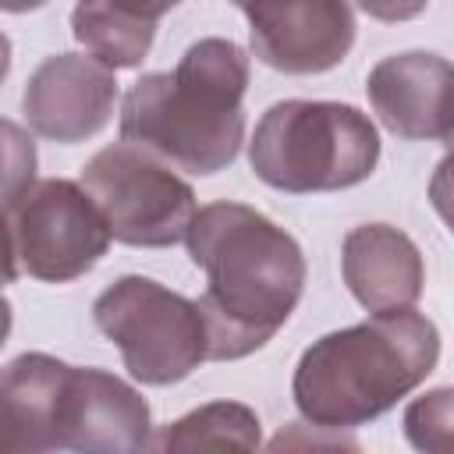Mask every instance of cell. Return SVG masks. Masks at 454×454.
<instances>
[{
	"instance_id": "cell-1",
	"label": "cell",
	"mask_w": 454,
	"mask_h": 454,
	"mask_svg": "<svg viewBox=\"0 0 454 454\" xmlns=\"http://www.w3.org/2000/svg\"><path fill=\"white\" fill-rule=\"evenodd\" d=\"M184 241L206 273V291L195 301L209 337L206 358L234 362L259 351L301 298L305 255L298 241L241 202L195 209Z\"/></svg>"
},
{
	"instance_id": "cell-2",
	"label": "cell",
	"mask_w": 454,
	"mask_h": 454,
	"mask_svg": "<svg viewBox=\"0 0 454 454\" xmlns=\"http://www.w3.org/2000/svg\"><path fill=\"white\" fill-rule=\"evenodd\" d=\"M248 57L231 39L192 43L174 71L142 74L121 103V138L188 174L234 163L245 138Z\"/></svg>"
},
{
	"instance_id": "cell-3",
	"label": "cell",
	"mask_w": 454,
	"mask_h": 454,
	"mask_svg": "<svg viewBox=\"0 0 454 454\" xmlns=\"http://www.w3.org/2000/svg\"><path fill=\"white\" fill-rule=\"evenodd\" d=\"M440 358V333L422 312L394 309L326 333L294 365L291 394L316 429H355L411 394Z\"/></svg>"
},
{
	"instance_id": "cell-4",
	"label": "cell",
	"mask_w": 454,
	"mask_h": 454,
	"mask_svg": "<svg viewBox=\"0 0 454 454\" xmlns=\"http://www.w3.org/2000/svg\"><path fill=\"white\" fill-rule=\"evenodd\" d=\"M0 411L18 447L128 454L149 447V404L114 372L78 369L53 355H18L0 369Z\"/></svg>"
},
{
	"instance_id": "cell-5",
	"label": "cell",
	"mask_w": 454,
	"mask_h": 454,
	"mask_svg": "<svg viewBox=\"0 0 454 454\" xmlns=\"http://www.w3.org/2000/svg\"><path fill=\"white\" fill-rule=\"evenodd\" d=\"M380 160L372 121L351 103L284 99L273 103L248 142L255 177L277 192H340L365 181Z\"/></svg>"
},
{
	"instance_id": "cell-6",
	"label": "cell",
	"mask_w": 454,
	"mask_h": 454,
	"mask_svg": "<svg viewBox=\"0 0 454 454\" xmlns=\"http://www.w3.org/2000/svg\"><path fill=\"white\" fill-rule=\"evenodd\" d=\"M96 326L121 348L124 369L149 387L184 380L206 362V323L192 298L149 280L121 277L92 305Z\"/></svg>"
},
{
	"instance_id": "cell-7",
	"label": "cell",
	"mask_w": 454,
	"mask_h": 454,
	"mask_svg": "<svg viewBox=\"0 0 454 454\" xmlns=\"http://www.w3.org/2000/svg\"><path fill=\"white\" fill-rule=\"evenodd\" d=\"M96 202L106 231L121 245L167 248L177 245L195 216V192L170 163L131 145L114 142L99 149L78 181Z\"/></svg>"
},
{
	"instance_id": "cell-8",
	"label": "cell",
	"mask_w": 454,
	"mask_h": 454,
	"mask_svg": "<svg viewBox=\"0 0 454 454\" xmlns=\"http://www.w3.org/2000/svg\"><path fill=\"white\" fill-rule=\"evenodd\" d=\"M7 220L18 270L46 284H67L89 273L114 241L89 192L64 177L32 184Z\"/></svg>"
},
{
	"instance_id": "cell-9",
	"label": "cell",
	"mask_w": 454,
	"mask_h": 454,
	"mask_svg": "<svg viewBox=\"0 0 454 454\" xmlns=\"http://www.w3.org/2000/svg\"><path fill=\"white\" fill-rule=\"evenodd\" d=\"M252 53L284 74L337 67L355 43L348 0H245Z\"/></svg>"
},
{
	"instance_id": "cell-10",
	"label": "cell",
	"mask_w": 454,
	"mask_h": 454,
	"mask_svg": "<svg viewBox=\"0 0 454 454\" xmlns=\"http://www.w3.org/2000/svg\"><path fill=\"white\" fill-rule=\"evenodd\" d=\"M117 103L114 67L92 53H57L46 57L21 96L25 121L35 135L50 142H85L106 128Z\"/></svg>"
},
{
	"instance_id": "cell-11",
	"label": "cell",
	"mask_w": 454,
	"mask_h": 454,
	"mask_svg": "<svg viewBox=\"0 0 454 454\" xmlns=\"http://www.w3.org/2000/svg\"><path fill=\"white\" fill-rule=\"evenodd\" d=\"M365 92L383 128L408 142H447L450 138V64L440 53H397L380 60Z\"/></svg>"
},
{
	"instance_id": "cell-12",
	"label": "cell",
	"mask_w": 454,
	"mask_h": 454,
	"mask_svg": "<svg viewBox=\"0 0 454 454\" xmlns=\"http://www.w3.org/2000/svg\"><path fill=\"white\" fill-rule=\"evenodd\" d=\"M340 273L355 301L369 312L408 309L422 294V255L415 241L390 223H362L340 245Z\"/></svg>"
},
{
	"instance_id": "cell-13",
	"label": "cell",
	"mask_w": 454,
	"mask_h": 454,
	"mask_svg": "<svg viewBox=\"0 0 454 454\" xmlns=\"http://www.w3.org/2000/svg\"><path fill=\"white\" fill-rule=\"evenodd\" d=\"M181 0H78L71 11L74 39L106 67H138L156 25Z\"/></svg>"
},
{
	"instance_id": "cell-14",
	"label": "cell",
	"mask_w": 454,
	"mask_h": 454,
	"mask_svg": "<svg viewBox=\"0 0 454 454\" xmlns=\"http://www.w3.org/2000/svg\"><path fill=\"white\" fill-rule=\"evenodd\" d=\"M156 450H255L259 447V415L238 401H213L184 419L160 429L149 440Z\"/></svg>"
},
{
	"instance_id": "cell-15",
	"label": "cell",
	"mask_w": 454,
	"mask_h": 454,
	"mask_svg": "<svg viewBox=\"0 0 454 454\" xmlns=\"http://www.w3.org/2000/svg\"><path fill=\"white\" fill-rule=\"evenodd\" d=\"M35 142L32 135L0 117V213L11 216V209L25 199V192L35 184Z\"/></svg>"
},
{
	"instance_id": "cell-16",
	"label": "cell",
	"mask_w": 454,
	"mask_h": 454,
	"mask_svg": "<svg viewBox=\"0 0 454 454\" xmlns=\"http://www.w3.org/2000/svg\"><path fill=\"white\" fill-rule=\"evenodd\" d=\"M450 404H454V390L440 387V390H429L426 397H419L404 411V433L419 450L443 454L450 447Z\"/></svg>"
},
{
	"instance_id": "cell-17",
	"label": "cell",
	"mask_w": 454,
	"mask_h": 454,
	"mask_svg": "<svg viewBox=\"0 0 454 454\" xmlns=\"http://www.w3.org/2000/svg\"><path fill=\"white\" fill-rule=\"evenodd\" d=\"M14 277H18V255H14L11 220L0 213V348L7 344L11 333V301L4 298V284H14Z\"/></svg>"
},
{
	"instance_id": "cell-18",
	"label": "cell",
	"mask_w": 454,
	"mask_h": 454,
	"mask_svg": "<svg viewBox=\"0 0 454 454\" xmlns=\"http://www.w3.org/2000/svg\"><path fill=\"white\" fill-rule=\"evenodd\" d=\"M429 0H358V7L376 21H408L426 11Z\"/></svg>"
},
{
	"instance_id": "cell-19",
	"label": "cell",
	"mask_w": 454,
	"mask_h": 454,
	"mask_svg": "<svg viewBox=\"0 0 454 454\" xmlns=\"http://www.w3.org/2000/svg\"><path fill=\"white\" fill-rule=\"evenodd\" d=\"M0 450H21V447H18V436H14V429H11V422L4 419V411H0Z\"/></svg>"
},
{
	"instance_id": "cell-20",
	"label": "cell",
	"mask_w": 454,
	"mask_h": 454,
	"mask_svg": "<svg viewBox=\"0 0 454 454\" xmlns=\"http://www.w3.org/2000/svg\"><path fill=\"white\" fill-rule=\"evenodd\" d=\"M46 0H0V11H11V14H25V11H35L43 7Z\"/></svg>"
},
{
	"instance_id": "cell-21",
	"label": "cell",
	"mask_w": 454,
	"mask_h": 454,
	"mask_svg": "<svg viewBox=\"0 0 454 454\" xmlns=\"http://www.w3.org/2000/svg\"><path fill=\"white\" fill-rule=\"evenodd\" d=\"M7 71H11V39L0 32V82L7 78Z\"/></svg>"
},
{
	"instance_id": "cell-22",
	"label": "cell",
	"mask_w": 454,
	"mask_h": 454,
	"mask_svg": "<svg viewBox=\"0 0 454 454\" xmlns=\"http://www.w3.org/2000/svg\"><path fill=\"white\" fill-rule=\"evenodd\" d=\"M231 4H234V7H245V0H231Z\"/></svg>"
}]
</instances>
